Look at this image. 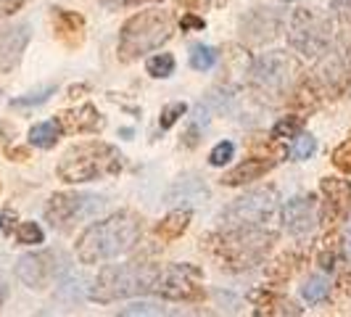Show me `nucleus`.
Returning a JSON list of instances; mask_svg holds the SVG:
<instances>
[{
    "mask_svg": "<svg viewBox=\"0 0 351 317\" xmlns=\"http://www.w3.org/2000/svg\"><path fill=\"white\" fill-rule=\"evenodd\" d=\"M319 193H322V225H328L330 230L343 225L351 214V180L322 177Z\"/></svg>",
    "mask_w": 351,
    "mask_h": 317,
    "instance_id": "ddd939ff",
    "label": "nucleus"
},
{
    "mask_svg": "<svg viewBox=\"0 0 351 317\" xmlns=\"http://www.w3.org/2000/svg\"><path fill=\"white\" fill-rule=\"evenodd\" d=\"M278 3H296V0H278Z\"/></svg>",
    "mask_w": 351,
    "mask_h": 317,
    "instance_id": "49530a36",
    "label": "nucleus"
},
{
    "mask_svg": "<svg viewBox=\"0 0 351 317\" xmlns=\"http://www.w3.org/2000/svg\"><path fill=\"white\" fill-rule=\"evenodd\" d=\"M330 294H335L338 299H346V296H351V270L341 272V278L335 281V285H330Z\"/></svg>",
    "mask_w": 351,
    "mask_h": 317,
    "instance_id": "58836bf2",
    "label": "nucleus"
},
{
    "mask_svg": "<svg viewBox=\"0 0 351 317\" xmlns=\"http://www.w3.org/2000/svg\"><path fill=\"white\" fill-rule=\"evenodd\" d=\"M51 19H53V32H56V37L69 51L82 45V40H85V19H82V14L66 11V8H53Z\"/></svg>",
    "mask_w": 351,
    "mask_h": 317,
    "instance_id": "aec40b11",
    "label": "nucleus"
},
{
    "mask_svg": "<svg viewBox=\"0 0 351 317\" xmlns=\"http://www.w3.org/2000/svg\"><path fill=\"white\" fill-rule=\"evenodd\" d=\"M333 43V21L317 8H296L288 19V45L306 58H317Z\"/></svg>",
    "mask_w": 351,
    "mask_h": 317,
    "instance_id": "6e6552de",
    "label": "nucleus"
},
{
    "mask_svg": "<svg viewBox=\"0 0 351 317\" xmlns=\"http://www.w3.org/2000/svg\"><path fill=\"white\" fill-rule=\"evenodd\" d=\"M198 135H201L198 124H191L188 132H185V138H182V145H185V148H195V145H198Z\"/></svg>",
    "mask_w": 351,
    "mask_h": 317,
    "instance_id": "79ce46f5",
    "label": "nucleus"
},
{
    "mask_svg": "<svg viewBox=\"0 0 351 317\" xmlns=\"http://www.w3.org/2000/svg\"><path fill=\"white\" fill-rule=\"evenodd\" d=\"M282 225L293 238H309L319 225V204L315 193L293 196L282 207Z\"/></svg>",
    "mask_w": 351,
    "mask_h": 317,
    "instance_id": "4468645a",
    "label": "nucleus"
},
{
    "mask_svg": "<svg viewBox=\"0 0 351 317\" xmlns=\"http://www.w3.org/2000/svg\"><path fill=\"white\" fill-rule=\"evenodd\" d=\"M299 262L301 257L299 254H282V257H278L272 264H267V270H264V275H267V281L272 283H288L291 278H293V272L299 270Z\"/></svg>",
    "mask_w": 351,
    "mask_h": 317,
    "instance_id": "4be33fe9",
    "label": "nucleus"
},
{
    "mask_svg": "<svg viewBox=\"0 0 351 317\" xmlns=\"http://www.w3.org/2000/svg\"><path fill=\"white\" fill-rule=\"evenodd\" d=\"M145 71L154 77V80H167L175 74V56L172 53H156L148 58L145 64Z\"/></svg>",
    "mask_w": 351,
    "mask_h": 317,
    "instance_id": "cd10ccee",
    "label": "nucleus"
},
{
    "mask_svg": "<svg viewBox=\"0 0 351 317\" xmlns=\"http://www.w3.org/2000/svg\"><path fill=\"white\" fill-rule=\"evenodd\" d=\"M299 61L288 51H269L259 56L248 69V88L264 104H280L293 93Z\"/></svg>",
    "mask_w": 351,
    "mask_h": 317,
    "instance_id": "423d86ee",
    "label": "nucleus"
},
{
    "mask_svg": "<svg viewBox=\"0 0 351 317\" xmlns=\"http://www.w3.org/2000/svg\"><path fill=\"white\" fill-rule=\"evenodd\" d=\"M29 37H32L29 24L0 27V74H8V71L16 69L27 45H29Z\"/></svg>",
    "mask_w": 351,
    "mask_h": 317,
    "instance_id": "dca6fc26",
    "label": "nucleus"
},
{
    "mask_svg": "<svg viewBox=\"0 0 351 317\" xmlns=\"http://www.w3.org/2000/svg\"><path fill=\"white\" fill-rule=\"evenodd\" d=\"M8 156L16 158V161H27V158H29V151H27V148H8Z\"/></svg>",
    "mask_w": 351,
    "mask_h": 317,
    "instance_id": "c03bdc74",
    "label": "nucleus"
},
{
    "mask_svg": "<svg viewBox=\"0 0 351 317\" xmlns=\"http://www.w3.org/2000/svg\"><path fill=\"white\" fill-rule=\"evenodd\" d=\"M280 27H282V14L278 8L256 5L241 21V37H243V43H248V45H264L272 37H278Z\"/></svg>",
    "mask_w": 351,
    "mask_h": 317,
    "instance_id": "2eb2a0df",
    "label": "nucleus"
},
{
    "mask_svg": "<svg viewBox=\"0 0 351 317\" xmlns=\"http://www.w3.org/2000/svg\"><path fill=\"white\" fill-rule=\"evenodd\" d=\"M185 111H188V106L182 104V101L169 104L164 111H161V117H158V127H161V130H169L177 119H182V117H185Z\"/></svg>",
    "mask_w": 351,
    "mask_h": 317,
    "instance_id": "72a5a7b5",
    "label": "nucleus"
},
{
    "mask_svg": "<svg viewBox=\"0 0 351 317\" xmlns=\"http://www.w3.org/2000/svg\"><path fill=\"white\" fill-rule=\"evenodd\" d=\"M5 294H8V288H5V283L0 281V307H3V301H5Z\"/></svg>",
    "mask_w": 351,
    "mask_h": 317,
    "instance_id": "a18cd8bd",
    "label": "nucleus"
},
{
    "mask_svg": "<svg viewBox=\"0 0 351 317\" xmlns=\"http://www.w3.org/2000/svg\"><path fill=\"white\" fill-rule=\"evenodd\" d=\"M106 207L104 196L95 193H53L45 204V220L53 230L69 233L77 222L90 220Z\"/></svg>",
    "mask_w": 351,
    "mask_h": 317,
    "instance_id": "9d476101",
    "label": "nucleus"
},
{
    "mask_svg": "<svg viewBox=\"0 0 351 317\" xmlns=\"http://www.w3.org/2000/svg\"><path fill=\"white\" fill-rule=\"evenodd\" d=\"M143 217L138 211L122 209L101 222H93L77 238V259L82 264H104L117 259L141 244Z\"/></svg>",
    "mask_w": 351,
    "mask_h": 317,
    "instance_id": "f03ea898",
    "label": "nucleus"
},
{
    "mask_svg": "<svg viewBox=\"0 0 351 317\" xmlns=\"http://www.w3.org/2000/svg\"><path fill=\"white\" fill-rule=\"evenodd\" d=\"M56 122L61 127V132L74 135V132H98V130H104L106 119L93 104H82L74 111H61L56 117Z\"/></svg>",
    "mask_w": 351,
    "mask_h": 317,
    "instance_id": "6ab92c4d",
    "label": "nucleus"
},
{
    "mask_svg": "<svg viewBox=\"0 0 351 317\" xmlns=\"http://www.w3.org/2000/svg\"><path fill=\"white\" fill-rule=\"evenodd\" d=\"M330 11L341 24H351V0H330Z\"/></svg>",
    "mask_w": 351,
    "mask_h": 317,
    "instance_id": "4c0bfd02",
    "label": "nucleus"
},
{
    "mask_svg": "<svg viewBox=\"0 0 351 317\" xmlns=\"http://www.w3.org/2000/svg\"><path fill=\"white\" fill-rule=\"evenodd\" d=\"M24 3H27V0H5V3H0V14H14Z\"/></svg>",
    "mask_w": 351,
    "mask_h": 317,
    "instance_id": "37998d69",
    "label": "nucleus"
},
{
    "mask_svg": "<svg viewBox=\"0 0 351 317\" xmlns=\"http://www.w3.org/2000/svg\"><path fill=\"white\" fill-rule=\"evenodd\" d=\"M180 30L182 32H201V30H206V19L195 16V11H188L180 19Z\"/></svg>",
    "mask_w": 351,
    "mask_h": 317,
    "instance_id": "c9c22d12",
    "label": "nucleus"
},
{
    "mask_svg": "<svg viewBox=\"0 0 351 317\" xmlns=\"http://www.w3.org/2000/svg\"><path fill=\"white\" fill-rule=\"evenodd\" d=\"M275 244H278V228H267V225L219 228L201 235V248L230 272H246L262 264Z\"/></svg>",
    "mask_w": 351,
    "mask_h": 317,
    "instance_id": "f257e3e1",
    "label": "nucleus"
},
{
    "mask_svg": "<svg viewBox=\"0 0 351 317\" xmlns=\"http://www.w3.org/2000/svg\"><path fill=\"white\" fill-rule=\"evenodd\" d=\"M248 299L254 301V307H256V312H254L256 317H262V315L299 317V315H304V309H301L296 301H291L288 296H282L280 291H272V288H254V291L248 294Z\"/></svg>",
    "mask_w": 351,
    "mask_h": 317,
    "instance_id": "a211bd4d",
    "label": "nucleus"
},
{
    "mask_svg": "<svg viewBox=\"0 0 351 317\" xmlns=\"http://www.w3.org/2000/svg\"><path fill=\"white\" fill-rule=\"evenodd\" d=\"M66 270V257L61 251H32L16 262V278L32 291L48 288Z\"/></svg>",
    "mask_w": 351,
    "mask_h": 317,
    "instance_id": "f8f14e48",
    "label": "nucleus"
},
{
    "mask_svg": "<svg viewBox=\"0 0 351 317\" xmlns=\"http://www.w3.org/2000/svg\"><path fill=\"white\" fill-rule=\"evenodd\" d=\"M14 225H16V214L11 209H5L0 214V230H3L5 235H11V233H14Z\"/></svg>",
    "mask_w": 351,
    "mask_h": 317,
    "instance_id": "a19ab883",
    "label": "nucleus"
},
{
    "mask_svg": "<svg viewBox=\"0 0 351 317\" xmlns=\"http://www.w3.org/2000/svg\"><path fill=\"white\" fill-rule=\"evenodd\" d=\"M330 161H333V167L338 169V172L351 175V132L343 138V143H338V145L333 148V156H330Z\"/></svg>",
    "mask_w": 351,
    "mask_h": 317,
    "instance_id": "c756f323",
    "label": "nucleus"
},
{
    "mask_svg": "<svg viewBox=\"0 0 351 317\" xmlns=\"http://www.w3.org/2000/svg\"><path fill=\"white\" fill-rule=\"evenodd\" d=\"M280 214V196L275 188H256L246 196L235 198L219 214V228H238V225H267L275 228Z\"/></svg>",
    "mask_w": 351,
    "mask_h": 317,
    "instance_id": "1a4fd4ad",
    "label": "nucleus"
},
{
    "mask_svg": "<svg viewBox=\"0 0 351 317\" xmlns=\"http://www.w3.org/2000/svg\"><path fill=\"white\" fill-rule=\"evenodd\" d=\"M204 272L195 264H161V272L154 285V294L167 301H201Z\"/></svg>",
    "mask_w": 351,
    "mask_h": 317,
    "instance_id": "9b49d317",
    "label": "nucleus"
},
{
    "mask_svg": "<svg viewBox=\"0 0 351 317\" xmlns=\"http://www.w3.org/2000/svg\"><path fill=\"white\" fill-rule=\"evenodd\" d=\"M169 40H172V16L164 8H148L124 21L117 40V56L119 61L130 64L145 53L158 51Z\"/></svg>",
    "mask_w": 351,
    "mask_h": 317,
    "instance_id": "39448f33",
    "label": "nucleus"
},
{
    "mask_svg": "<svg viewBox=\"0 0 351 317\" xmlns=\"http://www.w3.org/2000/svg\"><path fill=\"white\" fill-rule=\"evenodd\" d=\"M145 3H161V0H101L106 11H122V8H138Z\"/></svg>",
    "mask_w": 351,
    "mask_h": 317,
    "instance_id": "e433bc0d",
    "label": "nucleus"
},
{
    "mask_svg": "<svg viewBox=\"0 0 351 317\" xmlns=\"http://www.w3.org/2000/svg\"><path fill=\"white\" fill-rule=\"evenodd\" d=\"M124 169V156L117 145L104 141H85L66 148L61 156L56 175L58 180L77 185V183H93V180H106L117 177Z\"/></svg>",
    "mask_w": 351,
    "mask_h": 317,
    "instance_id": "20e7f679",
    "label": "nucleus"
},
{
    "mask_svg": "<svg viewBox=\"0 0 351 317\" xmlns=\"http://www.w3.org/2000/svg\"><path fill=\"white\" fill-rule=\"evenodd\" d=\"M219 61V51L214 45H193L191 48V67L195 71H209L217 67Z\"/></svg>",
    "mask_w": 351,
    "mask_h": 317,
    "instance_id": "bb28decb",
    "label": "nucleus"
},
{
    "mask_svg": "<svg viewBox=\"0 0 351 317\" xmlns=\"http://www.w3.org/2000/svg\"><path fill=\"white\" fill-rule=\"evenodd\" d=\"M53 93H56V85H45L43 90H35V93H29V95L14 98V101H11V106H14V108H29V106H40V104H45Z\"/></svg>",
    "mask_w": 351,
    "mask_h": 317,
    "instance_id": "2f4dec72",
    "label": "nucleus"
},
{
    "mask_svg": "<svg viewBox=\"0 0 351 317\" xmlns=\"http://www.w3.org/2000/svg\"><path fill=\"white\" fill-rule=\"evenodd\" d=\"M346 262V251H343V244L338 241V238H328L322 248H319V254H317V264L325 270V272H333L338 264Z\"/></svg>",
    "mask_w": 351,
    "mask_h": 317,
    "instance_id": "b1692460",
    "label": "nucleus"
},
{
    "mask_svg": "<svg viewBox=\"0 0 351 317\" xmlns=\"http://www.w3.org/2000/svg\"><path fill=\"white\" fill-rule=\"evenodd\" d=\"M304 124H306V117H304V114H288V117H282V119L275 122L272 132H269V138H275V141L296 138V135L304 132Z\"/></svg>",
    "mask_w": 351,
    "mask_h": 317,
    "instance_id": "393cba45",
    "label": "nucleus"
},
{
    "mask_svg": "<svg viewBox=\"0 0 351 317\" xmlns=\"http://www.w3.org/2000/svg\"><path fill=\"white\" fill-rule=\"evenodd\" d=\"M328 296H330V283L322 275H309L301 285V299L306 304H322Z\"/></svg>",
    "mask_w": 351,
    "mask_h": 317,
    "instance_id": "a878e982",
    "label": "nucleus"
},
{
    "mask_svg": "<svg viewBox=\"0 0 351 317\" xmlns=\"http://www.w3.org/2000/svg\"><path fill=\"white\" fill-rule=\"evenodd\" d=\"M61 127H58V122L56 119H51V122H40V124H35L32 130H29V143L35 145V148H53L56 143L61 141Z\"/></svg>",
    "mask_w": 351,
    "mask_h": 317,
    "instance_id": "5701e85b",
    "label": "nucleus"
},
{
    "mask_svg": "<svg viewBox=\"0 0 351 317\" xmlns=\"http://www.w3.org/2000/svg\"><path fill=\"white\" fill-rule=\"evenodd\" d=\"M16 241L24 244V246H37V244L45 241V233H43V228H40L37 222H19Z\"/></svg>",
    "mask_w": 351,
    "mask_h": 317,
    "instance_id": "7c9ffc66",
    "label": "nucleus"
},
{
    "mask_svg": "<svg viewBox=\"0 0 351 317\" xmlns=\"http://www.w3.org/2000/svg\"><path fill=\"white\" fill-rule=\"evenodd\" d=\"M158 272H161V264L145 262V259L108 264L93 281L88 296L90 301H98V304H111V301L130 299V296L154 294Z\"/></svg>",
    "mask_w": 351,
    "mask_h": 317,
    "instance_id": "7ed1b4c3",
    "label": "nucleus"
},
{
    "mask_svg": "<svg viewBox=\"0 0 351 317\" xmlns=\"http://www.w3.org/2000/svg\"><path fill=\"white\" fill-rule=\"evenodd\" d=\"M214 3H217V0H177V5L185 8V11H206Z\"/></svg>",
    "mask_w": 351,
    "mask_h": 317,
    "instance_id": "ea45409f",
    "label": "nucleus"
},
{
    "mask_svg": "<svg viewBox=\"0 0 351 317\" xmlns=\"http://www.w3.org/2000/svg\"><path fill=\"white\" fill-rule=\"evenodd\" d=\"M232 156H235V143L219 141L214 148H211L209 164H211V167H225V164H230V158H232Z\"/></svg>",
    "mask_w": 351,
    "mask_h": 317,
    "instance_id": "473e14b6",
    "label": "nucleus"
},
{
    "mask_svg": "<svg viewBox=\"0 0 351 317\" xmlns=\"http://www.w3.org/2000/svg\"><path fill=\"white\" fill-rule=\"evenodd\" d=\"M278 156H269V154H264V156H251L246 161H241L238 167H232L230 172L222 175V185H228V188H238V185H248V183H254V180H262L267 172H272L275 167H278Z\"/></svg>",
    "mask_w": 351,
    "mask_h": 317,
    "instance_id": "f3484780",
    "label": "nucleus"
},
{
    "mask_svg": "<svg viewBox=\"0 0 351 317\" xmlns=\"http://www.w3.org/2000/svg\"><path fill=\"white\" fill-rule=\"evenodd\" d=\"M119 315H122V317H130V315H167V309H164V307H158V304H151V301H135V304H130V307L119 309Z\"/></svg>",
    "mask_w": 351,
    "mask_h": 317,
    "instance_id": "f704fd0d",
    "label": "nucleus"
},
{
    "mask_svg": "<svg viewBox=\"0 0 351 317\" xmlns=\"http://www.w3.org/2000/svg\"><path fill=\"white\" fill-rule=\"evenodd\" d=\"M293 141H296V143L288 148V154H291V158H293V161H306L309 156H315L317 138L312 135V132H301V135H296Z\"/></svg>",
    "mask_w": 351,
    "mask_h": 317,
    "instance_id": "c85d7f7f",
    "label": "nucleus"
},
{
    "mask_svg": "<svg viewBox=\"0 0 351 317\" xmlns=\"http://www.w3.org/2000/svg\"><path fill=\"white\" fill-rule=\"evenodd\" d=\"M191 220H193V211L191 209H175L158 222L154 233H156V238L161 244H172V241H177L185 230L191 228Z\"/></svg>",
    "mask_w": 351,
    "mask_h": 317,
    "instance_id": "412c9836",
    "label": "nucleus"
},
{
    "mask_svg": "<svg viewBox=\"0 0 351 317\" xmlns=\"http://www.w3.org/2000/svg\"><path fill=\"white\" fill-rule=\"evenodd\" d=\"M319 101H338L351 90V48L346 43H330V48L317 56L315 71L306 77Z\"/></svg>",
    "mask_w": 351,
    "mask_h": 317,
    "instance_id": "0eeeda50",
    "label": "nucleus"
}]
</instances>
